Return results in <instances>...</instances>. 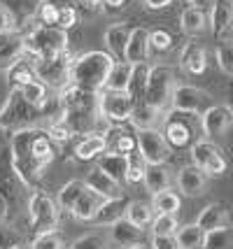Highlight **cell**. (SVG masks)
Segmentation results:
<instances>
[{"instance_id":"obj_1","label":"cell","mask_w":233,"mask_h":249,"mask_svg":"<svg viewBox=\"0 0 233 249\" xmlns=\"http://www.w3.org/2000/svg\"><path fill=\"white\" fill-rule=\"evenodd\" d=\"M54 156H56V147L49 130L28 126V128L17 130L12 135L10 140L12 173H17V177L21 182H26V184L37 179L42 175V170L54 161Z\"/></svg>"},{"instance_id":"obj_2","label":"cell","mask_w":233,"mask_h":249,"mask_svg":"<svg viewBox=\"0 0 233 249\" xmlns=\"http://www.w3.org/2000/svg\"><path fill=\"white\" fill-rule=\"evenodd\" d=\"M114 58L105 52H87L75 58L72 63V72H70V84L87 89V91H96L105 89L108 75H110Z\"/></svg>"},{"instance_id":"obj_3","label":"cell","mask_w":233,"mask_h":249,"mask_svg":"<svg viewBox=\"0 0 233 249\" xmlns=\"http://www.w3.org/2000/svg\"><path fill=\"white\" fill-rule=\"evenodd\" d=\"M23 44H26V54L37 58H54V56L68 52V35L63 28L56 26H40L23 35Z\"/></svg>"},{"instance_id":"obj_4","label":"cell","mask_w":233,"mask_h":249,"mask_svg":"<svg viewBox=\"0 0 233 249\" xmlns=\"http://www.w3.org/2000/svg\"><path fill=\"white\" fill-rule=\"evenodd\" d=\"M58 203L52 200L45 191L33 189L28 196V221H31V231L35 235L37 233H47V231H56L58 226Z\"/></svg>"},{"instance_id":"obj_5","label":"cell","mask_w":233,"mask_h":249,"mask_svg":"<svg viewBox=\"0 0 233 249\" xmlns=\"http://www.w3.org/2000/svg\"><path fill=\"white\" fill-rule=\"evenodd\" d=\"M175 72L166 68V65H154L152 72H149V82H147V91H144V103L149 107L161 109L170 105V98H173V91H175Z\"/></svg>"},{"instance_id":"obj_6","label":"cell","mask_w":233,"mask_h":249,"mask_svg":"<svg viewBox=\"0 0 233 249\" xmlns=\"http://www.w3.org/2000/svg\"><path fill=\"white\" fill-rule=\"evenodd\" d=\"M72 63L75 58H70L68 52L54 56V58H37L35 61V72L37 79L54 89H63L70 84V72H72Z\"/></svg>"},{"instance_id":"obj_7","label":"cell","mask_w":233,"mask_h":249,"mask_svg":"<svg viewBox=\"0 0 233 249\" xmlns=\"http://www.w3.org/2000/svg\"><path fill=\"white\" fill-rule=\"evenodd\" d=\"M170 105L178 112H187V114H194V117H200L208 107H212V98L208 91H203L198 87H189V84H179L173 91V98H170Z\"/></svg>"},{"instance_id":"obj_8","label":"cell","mask_w":233,"mask_h":249,"mask_svg":"<svg viewBox=\"0 0 233 249\" xmlns=\"http://www.w3.org/2000/svg\"><path fill=\"white\" fill-rule=\"evenodd\" d=\"M138 149L147 159L149 165L168 163L170 154H173V147L166 140L163 130H156V128H138Z\"/></svg>"},{"instance_id":"obj_9","label":"cell","mask_w":233,"mask_h":249,"mask_svg":"<svg viewBox=\"0 0 233 249\" xmlns=\"http://www.w3.org/2000/svg\"><path fill=\"white\" fill-rule=\"evenodd\" d=\"M33 107L26 98H23L21 89L14 87L10 91V98H7V103H5V107L0 112V126H5V128H10V126H21V128H28V124H31V114H33Z\"/></svg>"},{"instance_id":"obj_10","label":"cell","mask_w":233,"mask_h":249,"mask_svg":"<svg viewBox=\"0 0 233 249\" xmlns=\"http://www.w3.org/2000/svg\"><path fill=\"white\" fill-rule=\"evenodd\" d=\"M135 103L133 96L128 91H108L105 96L100 98V112H103V119L114 121V124H122L128 121L135 112Z\"/></svg>"},{"instance_id":"obj_11","label":"cell","mask_w":233,"mask_h":249,"mask_svg":"<svg viewBox=\"0 0 233 249\" xmlns=\"http://www.w3.org/2000/svg\"><path fill=\"white\" fill-rule=\"evenodd\" d=\"M191 163L198 165L208 175H224L226 173V159L222 156V149L210 140H198L191 144Z\"/></svg>"},{"instance_id":"obj_12","label":"cell","mask_w":233,"mask_h":249,"mask_svg":"<svg viewBox=\"0 0 233 249\" xmlns=\"http://www.w3.org/2000/svg\"><path fill=\"white\" fill-rule=\"evenodd\" d=\"M187 117H189L187 112H178V109H175V114L166 117V121H163V135H166V140L170 142V147L184 149V147H189L191 140H194V128H191V124H189Z\"/></svg>"},{"instance_id":"obj_13","label":"cell","mask_w":233,"mask_h":249,"mask_svg":"<svg viewBox=\"0 0 233 249\" xmlns=\"http://www.w3.org/2000/svg\"><path fill=\"white\" fill-rule=\"evenodd\" d=\"M233 126V107L229 105H212L200 114V128L208 138H219Z\"/></svg>"},{"instance_id":"obj_14","label":"cell","mask_w":233,"mask_h":249,"mask_svg":"<svg viewBox=\"0 0 233 249\" xmlns=\"http://www.w3.org/2000/svg\"><path fill=\"white\" fill-rule=\"evenodd\" d=\"M110 231V240L122 249H131V247H140L144 245V228H140L138 224H133L131 219H119L117 224H112Z\"/></svg>"},{"instance_id":"obj_15","label":"cell","mask_w":233,"mask_h":249,"mask_svg":"<svg viewBox=\"0 0 233 249\" xmlns=\"http://www.w3.org/2000/svg\"><path fill=\"white\" fill-rule=\"evenodd\" d=\"M26 54L23 35L17 31H0V70H10Z\"/></svg>"},{"instance_id":"obj_16","label":"cell","mask_w":233,"mask_h":249,"mask_svg":"<svg viewBox=\"0 0 233 249\" xmlns=\"http://www.w3.org/2000/svg\"><path fill=\"white\" fill-rule=\"evenodd\" d=\"M208 184V173L198 165H187L178 173V186L184 196H200Z\"/></svg>"},{"instance_id":"obj_17","label":"cell","mask_w":233,"mask_h":249,"mask_svg":"<svg viewBox=\"0 0 233 249\" xmlns=\"http://www.w3.org/2000/svg\"><path fill=\"white\" fill-rule=\"evenodd\" d=\"M128 205H131V200H128L126 196L108 198V200L103 203V207L98 210V214L93 217V224H98V226H112V224H117L119 219L126 217Z\"/></svg>"},{"instance_id":"obj_18","label":"cell","mask_w":233,"mask_h":249,"mask_svg":"<svg viewBox=\"0 0 233 249\" xmlns=\"http://www.w3.org/2000/svg\"><path fill=\"white\" fill-rule=\"evenodd\" d=\"M84 182H87L89 189H93L96 194L105 196V198H117V196H122V182H117L114 177H110L103 168L89 170L87 177H84Z\"/></svg>"},{"instance_id":"obj_19","label":"cell","mask_w":233,"mask_h":249,"mask_svg":"<svg viewBox=\"0 0 233 249\" xmlns=\"http://www.w3.org/2000/svg\"><path fill=\"white\" fill-rule=\"evenodd\" d=\"M210 26L217 37H224L233 31V0H215L212 2Z\"/></svg>"},{"instance_id":"obj_20","label":"cell","mask_w":233,"mask_h":249,"mask_svg":"<svg viewBox=\"0 0 233 249\" xmlns=\"http://www.w3.org/2000/svg\"><path fill=\"white\" fill-rule=\"evenodd\" d=\"M108 198L105 196H100V194H96L93 189H84V194L79 196V200L75 203V207H72V217L75 219H79V221H93V217L98 214V210L103 207V203H105Z\"/></svg>"},{"instance_id":"obj_21","label":"cell","mask_w":233,"mask_h":249,"mask_svg":"<svg viewBox=\"0 0 233 249\" xmlns=\"http://www.w3.org/2000/svg\"><path fill=\"white\" fill-rule=\"evenodd\" d=\"M205 65H208V56L205 49L196 42H187L179 52V68L189 72V75H200L205 72Z\"/></svg>"},{"instance_id":"obj_22","label":"cell","mask_w":233,"mask_h":249,"mask_svg":"<svg viewBox=\"0 0 233 249\" xmlns=\"http://www.w3.org/2000/svg\"><path fill=\"white\" fill-rule=\"evenodd\" d=\"M131 31L133 28H128L126 23H114L110 26L108 31H105V44H108V49H110V54L114 58H119L124 61L126 58V47H128V40H131Z\"/></svg>"},{"instance_id":"obj_23","label":"cell","mask_w":233,"mask_h":249,"mask_svg":"<svg viewBox=\"0 0 233 249\" xmlns=\"http://www.w3.org/2000/svg\"><path fill=\"white\" fill-rule=\"evenodd\" d=\"M149 33L147 28H133L131 31V40H128V47H126V58L128 63H143L147 61V54H149Z\"/></svg>"},{"instance_id":"obj_24","label":"cell","mask_w":233,"mask_h":249,"mask_svg":"<svg viewBox=\"0 0 233 249\" xmlns=\"http://www.w3.org/2000/svg\"><path fill=\"white\" fill-rule=\"evenodd\" d=\"M98 168H103L105 173L114 177L117 182H126V173H128V154L122 152H105L98 159Z\"/></svg>"},{"instance_id":"obj_25","label":"cell","mask_w":233,"mask_h":249,"mask_svg":"<svg viewBox=\"0 0 233 249\" xmlns=\"http://www.w3.org/2000/svg\"><path fill=\"white\" fill-rule=\"evenodd\" d=\"M144 189L154 196L159 191H166L173 184V175L166 168V163H156V165H149L147 168V175H144Z\"/></svg>"},{"instance_id":"obj_26","label":"cell","mask_w":233,"mask_h":249,"mask_svg":"<svg viewBox=\"0 0 233 249\" xmlns=\"http://www.w3.org/2000/svg\"><path fill=\"white\" fill-rule=\"evenodd\" d=\"M131 77H133V63L114 61L110 75H108V82H105V91H128Z\"/></svg>"},{"instance_id":"obj_27","label":"cell","mask_w":233,"mask_h":249,"mask_svg":"<svg viewBox=\"0 0 233 249\" xmlns=\"http://www.w3.org/2000/svg\"><path fill=\"white\" fill-rule=\"evenodd\" d=\"M105 152H108L105 135H89V138H84V140L77 142L75 159H77V161H91V159H100Z\"/></svg>"},{"instance_id":"obj_28","label":"cell","mask_w":233,"mask_h":249,"mask_svg":"<svg viewBox=\"0 0 233 249\" xmlns=\"http://www.w3.org/2000/svg\"><path fill=\"white\" fill-rule=\"evenodd\" d=\"M226 221H229L226 210H224L219 203H210V205H205L203 210H200L198 219H196V224H198L205 233H208V231H215V228L226 226Z\"/></svg>"},{"instance_id":"obj_29","label":"cell","mask_w":233,"mask_h":249,"mask_svg":"<svg viewBox=\"0 0 233 249\" xmlns=\"http://www.w3.org/2000/svg\"><path fill=\"white\" fill-rule=\"evenodd\" d=\"M179 26H182V31L187 33L189 37H196L198 33L205 31L208 19H205V14H203V10H200L198 5H191V7H187V10L182 12Z\"/></svg>"},{"instance_id":"obj_30","label":"cell","mask_w":233,"mask_h":249,"mask_svg":"<svg viewBox=\"0 0 233 249\" xmlns=\"http://www.w3.org/2000/svg\"><path fill=\"white\" fill-rule=\"evenodd\" d=\"M179 249H203L205 242V231L198 224H187V226H179L175 233Z\"/></svg>"},{"instance_id":"obj_31","label":"cell","mask_w":233,"mask_h":249,"mask_svg":"<svg viewBox=\"0 0 233 249\" xmlns=\"http://www.w3.org/2000/svg\"><path fill=\"white\" fill-rule=\"evenodd\" d=\"M84 189H87V182H82V179H70L68 184L61 186V191L56 196V203L61 210H66V212H72V207L75 203L79 200V196L84 194Z\"/></svg>"},{"instance_id":"obj_32","label":"cell","mask_w":233,"mask_h":249,"mask_svg":"<svg viewBox=\"0 0 233 249\" xmlns=\"http://www.w3.org/2000/svg\"><path fill=\"white\" fill-rule=\"evenodd\" d=\"M154 217H156L154 205H149V203H143V200H131V205H128V212H126V219H131V221H133V224H138L140 228L152 226Z\"/></svg>"},{"instance_id":"obj_33","label":"cell","mask_w":233,"mask_h":249,"mask_svg":"<svg viewBox=\"0 0 233 249\" xmlns=\"http://www.w3.org/2000/svg\"><path fill=\"white\" fill-rule=\"evenodd\" d=\"M149 72L152 68L144 63H135L133 65V77H131V87H128V93L133 96L135 103H140L144 98V91H147V82H149Z\"/></svg>"},{"instance_id":"obj_34","label":"cell","mask_w":233,"mask_h":249,"mask_svg":"<svg viewBox=\"0 0 233 249\" xmlns=\"http://www.w3.org/2000/svg\"><path fill=\"white\" fill-rule=\"evenodd\" d=\"M203 249H233V228L222 226L215 228V231H208Z\"/></svg>"},{"instance_id":"obj_35","label":"cell","mask_w":233,"mask_h":249,"mask_svg":"<svg viewBox=\"0 0 233 249\" xmlns=\"http://www.w3.org/2000/svg\"><path fill=\"white\" fill-rule=\"evenodd\" d=\"M152 205H154L156 214H178L179 212V196L173 191H159L152 198Z\"/></svg>"},{"instance_id":"obj_36","label":"cell","mask_w":233,"mask_h":249,"mask_svg":"<svg viewBox=\"0 0 233 249\" xmlns=\"http://www.w3.org/2000/svg\"><path fill=\"white\" fill-rule=\"evenodd\" d=\"M147 168H149V163H147V159L140 154V149L133 152V154H128V173H126V182H131V184L144 182Z\"/></svg>"},{"instance_id":"obj_37","label":"cell","mask_w":233,"mask_h":249,"mask_svg":"<svg viewBox=\"0 0 233 249\" xmlns=\"http://www.w3.org/2000/svg\"><path fill=\"white\" fill-rule=\"evenodd\" d=\"M7 75H10V79H12V84H14V87H23V84H28V82L37 79L35 65L33 63H26V61L14 63L10 70H7Z\"/></svg>"},{"instance_id":"obj_38","label":"cell","mask_w":233,"mask_h":249,"mask_svg":"<svg viewBox=\"0 0 233 249\" xmlns=\"http://www.w3.org/2000/svg\"><path fill=\"white\" fill-rule=\"evenodd\" d=\"M21 93L23 98L31 103V105H35V107H45L47 103V84H42L40 79H33V82H28V84H23Z\"/></svg>"},{"instance_id":"obj_39","label":"cell","mask_w":233,"mask_h":249,"mask_svg":"<svg viewBox=\"0 0 233 249\" xmlns=\"http://www.w3.org/2000/svg\"><path fill=\"white\" fill-rule=\"evenodd\" d=\"M156 117H159V109L149 107L144 100H140V103L135 105V112H133V117H131V121H133L138 128H152Z\"/></svg>"},{"instance_id":"obj_40","label":"cell","mask_w":233,"mask_h":249,"mask_svg":"<svg viewBox=\"0 0 233 249\" xmlns=\"http://www.w3.org/2000/svg\"><path fill=\"white\" fill-rule=\"evenodd\" d=\"M178 228V214H156L152 221V235H175Z\"/></svg>"},{"instance_id":"obj_41","label":"cell","mask_w":233,"mask_h":249,"mask_svg":"<svg viewBox=\"0 0 233 249\" xmlns=\"http://www.w3.org/2000/svg\"><path fill=\"white\" fill-rule=\"evenodd\" d=\"M31 249H63V238H61L56 231L37 233L35 240L31 242Z\"/></svg>"},{"instance_id":"obj_42","label":"cell","mask_w":233,"mask_h":249,"mask_svg":"<svg viewBox=\"0 0 233 249\" xmlns=\"http://www.w3.org/2000/svg\"><path fill=\"white\" fill-rule=\"evenodd\" d=\"M149 47L156 54H163V52H168L173 47V35L166 28H156V31L149 33Z\"/></svg>"},{"instance_id":"obj_43","label":"cell","mask_w":233,"mask_h":249,"mask_svg":"<svg viewBox=\"0 0 233 249\" xmlns=\"http://www.w3.org/2000/svg\"><path fill=\"white\" fill-rule=\"evenodd\" d=\"M217 65L224 75L233 77V42H222L217 47Z\"/></svg>"},{"instance_id":"obj_44","label":"cell","mask_w":233,"mask_h":249,"mask_svg":"<svg viewBox=\"0 0 233 249\" xmlns=\"http://www.w3.org/2000/svg\"><path fill=\"white\" fill-rule=\"evenodd\" d=\"M58 14H61V10L49 0H42L40 7H37V17H40V21L45 26H56L58 28Z\"/></svg>"},{"instance_id":"obj_45","label":"cell","mask_w":233,"mask_h":249,"mask_svg":"<svg viewBox=\"0 0 233 249\" xmlns=\"http://www.w3.org/2000/svg\"><path fill=\"white\" fill-rule=\"evenodd\" d=\"M70 249H110V247H108V240L103 235L91 233V235H84V238H77Z\"/></svg>"},{"instance_id":"obj_46","label":"cell","mask_w":233,"mask_h":249,"mask_svg":"<svg viewBox=\"0 0 233 249\" xmlns=\"http://www.w3.org/2000/svg\"><path fill=\"white\" fill-rule=\"evenodd\" d=\"M114 152H122V154L138 152V135H131V133H117Z\"/></svg>"},{"instance_id":"obj_47","label":"cell","mask_w":233,"mask_h":249,"mask_svg":"<svg viewBox=\"0 0 233 249\" xmlns=\"http://www.w3.org/2000/svg\"><path fill=\"white\" fill-rule=\"evenodd\" d=\"M47 130H49V135H52V140H54V142H66V140H70V138H72V130L68 128L61 119L54 121V124H52Z\"/></svg>"},{"instance_id":"obj_48","label":"cell","mask_w":233,"mask_h":249,"mask_svg":"<svg viewBox=\"0 0 233 249\" xmlns=\"http://www.w3.org/2000/svg\"><path fill=\"white\" fill-rule=\"evenodd\" d=\"M77 23V10H75V5H70V7H61V14H58V28H72Z\"/></svg>"},{"instance_id":"obj_49","label":"cell","mask_w":233,"mask_h":249,"mask_svg":"<svg viewBox=\"0 0 233 249\" xmlns=\"http://www.w3.org/2000/svg\"><path fill=\"white\" fill-rule=\"evenodd\" d=\"M17 245H19V235L10 228H2V224H0V249H12Z\"/></svg>"},{"instance_id":"obj_50","label":"cell","mask_w":233,"mask_h":249,"mask_svg":"<svg viewBox=\"0 0 233 249\" xmlns=\"http://www.w3.org/2000/svg\"><path fill=\"white\" fill-rule=\"evenodd\" d=\"M152 249H179L175 235H152Z\"/></svg>"},{"instance_id":"obj_51","label":"cell","mask_w":233,"mask_h":249,"mask_svg":"<svg viewBox=\"0 0 233 249\" xmlns=\"http://www.w3.org/2000/svg\"><path fill=\"white\" fill-rule=\"evenodd\" d=\"M14 17H12V12L5 7V5H0V31H12V26H14Z\"/></svg>"},{"instance_id":"obj_52","label":"cell","mask_w":233,"mask_h":249,"mask_svg":"<svg viewBox=\"0 0 233 249\" xmlns=\"http://www.w3.org/2000/svg\"><path fill=\"white\" fill-rule=\"evenodd\" d=\"M10 217V200H7V196L0 191V224H5Z\"/></svg>"},{"instance_id":"obj_53","label":"cell","mask_w":233,"mask_h":249,"mask_svg":"<svg viewBox=\"0 0 233 249\" xmlns=\"http://www.w3.org/2000/svg\"><path fill=\"white\" fill-rule=\"evenodd\" d=\"M147 10H163L168 5H173V0H143Z\"/></svg>"},{"instance_id":"obj_54","label":"cell","mask_w":233,"mask_h":249,"mask_svg":"<svg viewBox=\"0 0 233 249\" xmlns=\"http://www.w3.org/2000/svg\"><path fill=\"white\" fill-rule=\"evenodd\" d=\"M100 2H103V0H77V5H82V7H89V10H98Z\"/></svg>"},{"instance_id":"obj_55","label":"cell","mask_w":233,"mask_h":249,"mask_svg":"<svg viewBox=\"0 0 233 249\" xmlns=\"http://www.w3.org/2000/svg\"><path fill=\"white\" fill-rule=\"evenodd\" d=\"M49 2H54L56 7L61 10V7H70V5H75L77 0H49Z\"/></svg>"},{"instance_id":"obj_56","label":"cell","mask_w":233,"mask_h":249,"mask_svg":"<svg viewBox=\"0 0 233 249\" xmlns=\"http://www.w3.org/2000/svg\"><path fill=\"white\" fill-rule=\"evenodd\" d=\"M128 0H105V5H110V7H124Z\"/></svg>"},{"instance_id":"obj_57","label":"cell","mask_w":233,"mask_h":249,"mask_svg":"<svg viewBox=\"0 0 233 249\" xmlns=\"http://www.w3.org/2000/svg\"><path fill=\"white\" fill-rule=\"evenodd\" d=\"M189 2H191V5H200L203 0H189Z\"/></svg>"},{"instance_id":"obj_58","label":"cell","mask_w":233,"mask_h":249,"mask_svg":"<svg viewBox=\"0 0 233 249\" xmlns=\"http://www.w3.org/2000/svg\"><path fill=\"white\" fill-rule=\"evenodd\" d=\"M131 249H147V247H144V245H140V247H131Z\"/></svg>"},{"instance_id":"obj_59","label":"cell","mask_w":233,"mask_h":249,"mask_svg":"<svg viewBox=\"0 0 233 249\" xmlns=\"http://www.w3.org/2000/svg\"><path fill=\"white\" fill-rule=\"evenodd\" d=\"M12 249H23V247H19V245H17V247H12Z\"/></svg>"},{"instance_id":"obj_60","label":"cell","mask_w":233,"mask_h":249,"mask_svg":"<svg viewBox=\"0 0 233 249\" xmlns=\"http://www.w3.org/2000/svg\"><path fill=\"white\" fill-rule=\"evenodd\" d=\"M231 107H233V100H231Z\"/></svg>"},{"instance_id":"obj_61","label":"cell","mask_w":233,"mask_h":249,"mask_svg":"<svg viewBox=\"0 0 233 249\" xmlns=\"http://www.w3.org/2000/svg\"><path fill=\"white\" fill-rule=\"evenodd\" d=\"M128 2H131V0H128Z\"/></svg>"}]
</instances>
